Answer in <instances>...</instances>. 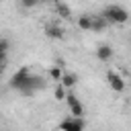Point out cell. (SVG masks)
<instances>
[{
	"label": "cell",
	"instance_id": "5b68a950",
	"mask_svg": "<svg viewBox=\"0 0 131 131\" xmlns=\"http://www.w3.org/2000/svg\"><path fill=\"white\" fill-rule=\"evenodd\" d=\"M106 80H108V86H111L115 92H123V90H125V86H127V84H125V80H123L117 72H113V70L106 74Z\"/></svg>",
	"mask_w": 131,
	"mask_h": 131
},
{
	"label": "cell",
	"instance_id": "3957f363",
	"mask_svg": "<svg viewBox=\"0 0 131 131\" xmlns=\"http://www.w3.org/2000/svg\"><path fill=\"white\" fill-rule=\"evenodd\" d=\"M31 78V70L27 68V66H23L12 78H10V88H14V90H20L25 84H27V80Z\"/></svg>",
	"mask_w": 131,
	"mask_h": 131
},
{
	"label": "cell",
	"instance_id": "30bf717a",
	"mask_svg": "<svg viewBox=\"0 0 131 131\" xmlns=\"http://www.w3.org/2000/svg\"><path fill=\"white\" fill-rule=\"evenodd\" d=\"M92 20H94V16H90V14H82V16L78 18V27H80L82 31H92Z\"/></svg>",
	"mask_w": 131,
	"mask_h": 131
},
{
	"label": "cell",
	"instance_id": "277c9868",
	"mask_svg": "<svg viewBox=\"0 0 131 131\" xmlns=\"http://www.w3.org/2000/svg\"><path fill=\"white\" fill-rule=\"evenodd\" d=\"M59 129L61 131H84V119H80V117H68V119L61 121Z\"/></svg>",
	"mask_w": 131,
	"mask_h": 131
},
{
	"label": "cell",
	"instance_id": "e0dca14e",
	"mask_svg": "<svg viewBox=\"0 0 131 131\" xmlns=\"http://www.w3.org/2000/svg\"><path fill=\"white\" fill-rule=\"evenodd\" d=\"M49 2H53V4H55V6H57V4H59V2H61V0H49Z\"/></svg>",
	"mask_w": 131,
	"mask_h": 131
},
{
	"label": "cell",
	"instance_id": "2e32d148",
	"mask_svg": "<svg viewBox=\"0 0 131 131\" xmlns=\"http://www.w3.org/2000/svg\"><path fill=\"white\" fill-rule=\"evenodd\" d=\"M39 0H20V6L23 8H35Z\"/></svg>",
	"mask_w": 131,
	"mask_h": 131
},
{
	"label": "cell",
	"instance_id": "52a82bcc",
	"mask_svg": "<svg viewBox=\"0 0 131 131\" xmlns=\"http://www.w3.org/2000/svg\"><path fill=\"white\" fill-rule=\"evenodd\" d=\"M45 35H47L49 39H63V29H61L59 25L49 23V25L45 27Z\"/></svg>",
	"mask_w": 131,
	"mask_h": 131
},
{
	"label": "cell",
	"instance_id": "6da1fadb",
	"mask_svg": "<svg viewBox=\"0 0 131 131\" xmlns=\"http://www.w3.org/2000/svg\"><path fill=\"white\" fill-rule=\"evenodd\" d=\"M102 16L108 20V25H125L131 14H129V10H127L125 6H121V4H111V6H106V8L102 10Z\"/></svg>",
	"mask_w": 131,
	"mask_h": 131
},
{
	"label": "cell",
	"instance_id": "9c48e42d",
	"mask_svg": "<svg viewBox=\"0 0 131 131\" xmlns=\"http://www.w3.org/2000/svg\"><path fill=\"white\" fill-rule=\"evenodd\" d=\"M76 82H78V76L74 74V72H63V78H61V86H66V88H72V86H76Z\"/></svg>",
	"mask_w": 131,
	"mask_h": 131
},
{
	"label": "cell",
	"instance_id": "7c38bea8",
	"mask_svg": "<svg viewBox=\"0 0 131 131\" xmlns=\"http://www.w3.org/2000/svg\"><path fill=\"white\" fill-rule=\"evenodd\" d=\"M55 10H57V14H59L61 18H66V20H68V18L72 16V8H70V6L66 4V2H59V4L55 6Z\"/></svg>",
	"mask_w": 131,
	"mask_h": 131
},
{
	"label": "cell",
	"instance_id": "5bb4252c",
	"mask_svg": "<svg viewBox=\"0 0 131 131\" xmlns=\"http://www.w3.org/2000/svg\"><path fill=\"white\" fill-rule=\"evenodd\" d=\"M49 78H51V80H59V82H61V78H63V72H61V70L55 66V68H51V70H49Z\"/></svg>",
	"mask_w": 131,
	"mask_h": 131
},
{
	"label": "cell",
	"instance_id": "7a4b0ae2",
	"mask_svg": "<svg viewBox=\"0 0 131 131\" xmlns=\"http://www.w3.org/2000/svg\"><path fill=\"white\" fill-rule=\"evenodd\" d=\"M45 86V82H43V78L41 76H35V74H31V78L27 80V84L18 90L20 94H25V96H31V94H35L37 90H41Z\"/></svg>",
	"mask_w": 131,
	"mask_h": 131
},
{
	"label": "cell",
	"instance_id": "4fadbf2b",
	"mask_svg": "<svg viewBox=\"0 0 131 131\" xmlns=\"http://www.w3.org/2000/svg\"><path fill=\"white\" fill-rule=\"evenodd\" d=\"M8 51H10V41H8V37H2V41H0V53L8 55Z\"/></svg>",
	"mask_w": 131,
	"mask_h": 131
},
{
	"label": "cell",
	"instance_id": "ba28073f",
	"mask_svg": "<svg viewBox=\"0 0 131 131\" xmlns=\"http://www.w3.org/2000/svg\"><path fill=\"white\" fill-rule=\"evenodd\" d=\"M96 57H98L100 61H108V59L113 57V47H111V45H98Z\"/></svg>",
	"mask_w": 131,
	"mask_h": 131
},
{
	"label": "cell",
	"instance_id": "8fae6325",
	"mask_svg": "<svg viewBox=\"0 0 131 131\" xmlns=\"http://www.w3.org/2000/svg\"><path fill=\"white\" fill-rule=\"evenodd\" d=\"M108 27V20L100 14V16H94V20H92V31H96V33H100V31H104Z\"/></svg>",
	"mask_w": 131,
	"mask_h": 131
},
{
	"label": "cell",
	"instance_id": "9a60e30c",
	"mask_svg": "<svg viewBox=\"0 0 131 131\" xmlns=\"http://www.w3.org/2000/svg\"><path fill=\"white\" fill-rule=\"evenodd\" d=\"M66 96H68V94H66V86L59 84V86L55 88V98H57V100H66Z\"/></svg>",
	"mask_w": 131,
	"mask_h": 131
},
{
	"label": "cell",
	"instance_id": "8992f818",
	"mask_svg": "<svg viewBox=\"0 0 131 131\" xmlns=\"http://www.w3.org/2000/svg\"><path fill=\"white\" fill-rule=\"evenodd\" d=\"M66 102H68V106H70L72 117H80V119H82V115H84V106H82V102H80L74 94H68V96H66Z\"/></svg>",
	"mask_w": 131,
	"mask_h": 131
}]
</instances>
